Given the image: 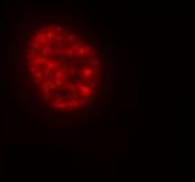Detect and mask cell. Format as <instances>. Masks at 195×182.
Returning a JSON list of instances; mask_svg holds the SVG:
<instances>
[{
	"label": "cell",
	"instance_id": "cell-4",
	"mask_svg": "<svg viewBox=\"0 0 195 182\" xmlns=\"http://www.w3.org/2000/svg\"><path fill=\"white\" fill-rule=\"evenodd\" d=\"M25 58H27V59H34V58H35V51L31 49V48H28L27 52H25Z\"/></svg>",
	"mask_w": 195,
	"mask_h": 182
},
{
	"label": "cell",
	"instance_id": "cell-10",
	"mask_svg": "<svg viewBox=\"0 0 195 182\" xmlns=\"http://www.w3.org/2000/svg\"><path fill=\"white\" fill-rule=\"evenodd\" d=\"M49 56H51V58L59 56V52H58V51H54V49H51V52H49Z\"/></svg>",
	"mask_w": 195,
	"mask_h": 182
},
{
	"label": "cell",
	"instance_id": "cell-8",
	"mask_svg": "<svg viewBox=\"0 0 195 182\" xmlns=\"http://www.w3.org/2000/svg\"><path fill=\"white\" fill-rule=\"evenodd\" d=\"M54 38H55V32L49 31V32H46V34H45V39H54Z\"/></svg>",
	"mask_w": 195,
	"mask_h": 182
},
{
	"label": "cell",
	"instance_id": "cell-6",
	"mask_svg": "<svg viewBox=\"0 0 195 182\" xmlns=\"http://www.w3.org/2000/svg\"><path fill=\"white\" fill-rule=\"evenodd\" d=\"M51 49H52L51 46H44V48H42V51H41V53H42V56H46V55H49Z\"/></svg>",
	"mask_w": 195,
	"mask_h": 182
},
{
	"label": "cell",
	"instance_id": "cell-3",
	"mask_svg": "<svg viewBox=\"0 0 195 182\" xmlns=\"http://www.w3.org/2000/svg\"><path fill=\"white\" fill-rule=\"evenodd\" d=\"M42 77H44V73H42V72H37V73H34V81H32V83H37V84H38L39 80L42 79Z\"/></svg>",
	"mask_w": 195,
	"mask_h": 182
},
{
	"label": "cell",
	"instance_id": "cell-13",
	"mask_svg": "<svg viewBox=\"0 0 195 182\" xmlns=\"http://www.w3.org/2000/svg\"><path fill=\"white\" fill-rule=\"evenodd\" d=\"M25 119V112H21V121Z\"/></svg>",
	"mask_w": 195,
	"mask_h": 182
},
{
	"label": "cell",
	"instance_id": "cell-7",
	"mask_svg": "<svg viewBox=\"0 0 195 182\" xmlns=\"http://www.w3.org/2000/svg\"><path fill=\"white\" fill-rule=\"evenodd\" d=\"M28 70V73H31V74H34V73H37V72H38V67H37V66H34V65H29V67L27 69Z\"/></svg>",
	"mask_w": 195,
	"mask_h": 182
},
{
	"label": "cell",
	"instance_id": "cell-9",
	"mask_svg": "<svg viewBox=\"0 0 195 182\" xmlns=\"http://www.w3.org/2000/svg\"><path fill=\"white\" fill-rule=\"evenodd\" d=\"M67 46H79V41H70V42L66 43Z\"/></svg>",
	"mask_w": 195,
	"mask_h": 182
},
{
	"label": "cell",
	"instance_id": "cell-11",
	"mask_svg": "<svg viewBox=\"0 0 195 182\" xmlns=\"http://www.w3.org/2000/svg\"><path fill=\"white\" fill-rule=\"evenodd\" d=\"M83 74H86V76H91V74H93V70H91V69H86Z\"/></svg>",
	"mask_w": 195,
	"mask_h": 182
},
{
	"label": "cell",
	"instance_id": "cell-5",
	"mask_svg": "<svg viewBox=\"0 0 195 182\" xmlns=\"http://www.w3.org/2000/svg\"><path fill=\"white\" fill-rule=\"evenodd\" d=\"M29 48H31V49H34V51H35V49H41V48H42V43L37 42V41H32V42H31V46H29Z\"/></svg>",
	"mask_w": 195,
	"mask_h": 182
},
{
	"label": "cell",
	"instance_id": "cell-12",
	"mask_svg": "<svg viewBox=\"0 0 195 182\" xmlns=\"http://www.w3.org/2000/svg\"><path fill=\"white\" fill-rule=\"evenodd\" d=\"M67 39H69V41L76 39V35H74V34H69V35H67Z\"/></svg>",
	"mask_w": 195,
	"mask_h": 182
},
{
	"label": "cell",
	"instance_id": "cell-1",
	"mask_svg": "<svg viewBox=\"0 0 195 182\" xmlns=\"http://www.w3.org/2000/svg\"><path fill=\"white\" fill-rule=\"evenodd\" d=\"M3 52L0 51V87L3 85Z\"/></svg>",
	"mask_w": 195,
	"mask_h": 182
},
{
	"label": "cell",
	"instance_id": "cell-2",
	"mask_svg": "<svg viewBox=\"0 0 195 182\" xmlns=\"http://www.w3.org/2000/svg\"><path fill=\"white\" fill-rule=\"evenodd\" d=\"M84 99H74V101H72V106H74V109L77 108H83L84 106Z\"/></svg>",
	"mask_w": 195,
	"mask_h": 182
}]
</instances>
